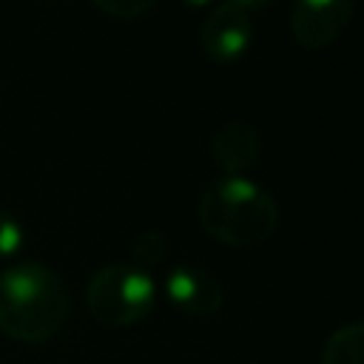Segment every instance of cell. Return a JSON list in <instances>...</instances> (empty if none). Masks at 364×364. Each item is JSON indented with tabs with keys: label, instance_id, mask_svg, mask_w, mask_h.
<instances>
[{
	"label": "cell",
	"instance_id": "obj_1",
	"mask_svg": "<svg viewBox=\"0 0 364 364\" xmlns=\"http://www.w3.org/2000/svg\"><path fill=\"white\" fill-rule=\"evenodd\" d=\"M71 313L63 276L43 262H17L0 270V330L17 341H48Z\"/></svg>",
	"mask_w": 364,
	"mask_h": 364
},
{
	"label": "cell",
	"instance_id": "obj_2",
	"mask_svg": "<svg viewBox=\"0 0 364 364\" xmlns=\"http://www.w3.org/2000/svg\"><path fill=\"white\" fill-rule=\"evenodd\" d=\"M196 216L202 230L228 247H253L279 228L276 196L250 176H219L199 193Z\"/></svg>",
	"mask_w": 364,
	"mask_h": 364
},
{
	"label": "cell",
	"instance_id": "obj_3",
	"mask_svg": "<svg viewBox=\"0 0 364 364\" xmlns=\"http://www.w3.org/2000/svg\"><path fill=\"white\" fill-rule=\"evenodd\" d=\"M156 279L136 264H102L85 284V304L100 324L125 327L151 313Z\"/></svg>",
	"mask_w": 364,
	"mask_h": 364
},
{
	"label": "cell",
	"instance_id": "obj_4",
	"mask_svg": "<svg viewBox=\"0 0 364 364\" xmlns=\"http://www.w3.org/2000/svg\"><path fill=\"white\" fill-rule=\"evenodd\" d=\"M267 3L262 0H225L210 6L199 26V46L213 63L239 60L253 40V14Z\"/></svg>",
	"mask_w": 364,
	"mask_h": 364
},
{
	"label": "cell",
	"instance_id": "obj_5",
	"mask_svg": "<svg viewBox=\"0 0 364 364\" xmlns=\"http://www.w3.org/2000/svg\"><path fill=\"white\" fill-rule=\"evenodd\" d=\"M353 11V0H299L290 6V34L307 51L327 48L350 26Z\"/></svg>",
	"mask_w": 364,
	"mask_h": 364
},
{
	"label": "cell",
	"instance_id": "obj_6",
	"mask_svg": "<svg viewBox=\"0 0 364 364\" xmlns=\"http://www.w3.org/2000/svg\"><path fill=\"white\" fill-rule=\"evenodd\" d=\"M165 299L191 316H213L225 304V290L213 273L196 264H176L162 279Z\"/></svg>",
	"mask_w": 364,
	"mask_h": 364
},
{
	"label": "cell",
	"instance_id": "obj_7",
	"mask_svg": "<svg viewBox=\"0 0 364 364\" xmlns=\"http://www.w3.org/2000/svg\"><path fill=\"white\" fill-rule=\"evenodd\" d=\"M210 156L225 176H245L262 156V136L250 122L228 119L210 136Z\"/></svg>",
	"mask_w": 364,
	"mask_h": 364
},
{
	"label": "cell",
	"instance_id": "obj_8",
	"mask_svg": "<svg viewBox=\"0 0 364 364\" xmlns=\"http://www.w3.org/2000/svg\"><path fill=\"white\" fill-rule=\"evenodd\" d=\"M321 364H364V324L347 321L336 327L321 347Z\"/></svg>",
	"mask_w": 364,
	"mask_h": 364
},
{
	"label": "cell",
	"instance_id": "obj_9",
	"mask_svg": "<svg viewBox=\"0 0 364 364\" xmlns=\"http://www.w3.org/2000/svg\"><path fill=\"white\" fill-rule=\"evenodd\" d=\"M165 250H168V239L162 230L156 228H148L142 230L134 245H131V256H134V264L142 267V270H151L154 264H159L165 259Z\"/></svg>",
	"mask_w": 364,
	"mask_h": 364
},
{
	"label": "cell",
	"instance_id": "obj_10",
	"mask_svg": "<svg viewBox=\"0 0 364 364\" xmlns=\"http://www.w3.org/2000/svg\"><path fill=\"white\" fill-rule=\"evenodd\" d=\"M23 245H26V228H23V222L14 213H9L6 208H0V259L14 256Z\"/></svg>",
	"mask_w": 364,
	"mask_h": 364
},
{
	"label": "cell",
	"instance_id": "obj_11",
	"mask_svg": "<svg viewBox=\"0 0 364 364\" xmlns=\"http://www.w3.org/2000/svg\"><path fill=\"white\" fill-rule=\"evenodd\" d=\"M94 9L117 17V20H134L154 9V0H94Z\"/></svg>",
	"mask_w": 364,
	"mask_h": 364
}]
</instances>
